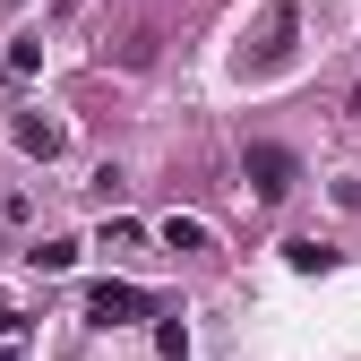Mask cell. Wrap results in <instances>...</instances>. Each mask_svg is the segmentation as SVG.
Wrapping results in <instances>:
<instances>
[{"label": "cell", "instance_id": "3", "mask_svg": "<svg viewBox=\"0 0 361 361\" xmlns=\"http://www.w3.org/2000/svg\"><path fill=\"white\" fill-rule=\"evenodd\" d=\"M293 35H301V0H276V9H267V26H258L250 69H258V78H267V69H284V61H293Z\"/></svg>", "mask_w": 361, "mask_h": 361}, {"label": "cell", "instance_id": "2", "mask_svg": "<svg viewBox=\"0 0 361 361\" xmlns=\"http://www.w3.org/2000/svg\"><path fill=\"white\" fill-rule=\"evenodd\" d=\"M147 310H155V293L121 284V276H104L95 293H86V319H95V327H129V319H147Z\"/></svg>", "mask_w": 361, "mask_h": 361}, {"label": "cell", "instance_id": "6", "mask_svg": "<svg viewBox=\"0 0 361 361\" xmlns=\"http://www.w3.org/2000/svg\"><path fill=\"white\" fill-rule=\"evenodd\" d=\"M284 258L301 267V276H327V267H336V250H327V241H284Z\"/></svg>", "mask_w": 361, "mask_h": 361}, {"label": "cell", "instance_id": "8", "mask_svg": "<svg viewBox=\"0 0 361 361\" xmlns=\"http://www.w3.org/2000/svg\"><path fill=\"white\" fill-rule=\"evenodd\" d=\"M26 258H35V267H43V276H61V267H78V241H35V250H26Z\"/></svg>", "mask_w": 361, "mask_h": 361}, {"label": "cell", "instance_id": "9", "mask_svg": "<svg viewBox=\"0 0 361 361\" xmlns=\"http://www.w3.org/2000/svg\"><path fill=\"white\" fill-rule=\"evenodd\" d=\"M155 344H164V361H190V327H180V319H164Z\"/></svg>", "mask_w": 361, "mask_h": 361}, {"label": "cell", "instance_id": "4", "mask_svg": "<svg viewBox=\"0 0 361 361\" xmlns=\"http://www.w3.org/2000/svg\"><path fill=\"white\" fill-rule=\"evenodd\" d=\"M9 138H18L35 164H52V155L69 147V129H61V121H43V112H18V121H9Z\"/></svg>", "mask_w": 361, "mask_h": 361}, {"label": "cell", "instance_id": "7", "mask_svg": "<svg viewBox=\"0 0 361 361\" xmlns=\"http://www.w3.org/2000/svg\"><path fill=\"white\" fill-rule=\"evenodd\" d=\"M0 69H9V78H35V69H43V43H35V35H18L9 52H0Z\"/></svg>", "mask_w": 361, "mask_h": 361}, {"label": "cell", "instance_id": "5", "mask_svg": "<svg viewBox=\"0 0 361 361\" xmlns=\"http://www.w3.org/2000/svg\"><path fill=\"white\" fill-rule=\"evenodd\" d=\"M155 241H164L172 258H198V250H215V233H207L198 215H164V224H155Z\"/></svg>", "mask_w": 361, "mask_h": 361}, {"label": "cell", "instance_id": "1", "mask_svg": "<svg viewBox=\"0 0 361 361\" xmlns=\"http://www.w3.org/2000/svg\"><path fill=\"white\" fill-rule=\"evenodd\" d=\"M241 172H250V190H258L267 207H276V198L293 190V180H301V164H293V147H276V138H250V147H241Z\"/></svg>", "mask_w": 361, "mask_h": 361}]
</instances>
